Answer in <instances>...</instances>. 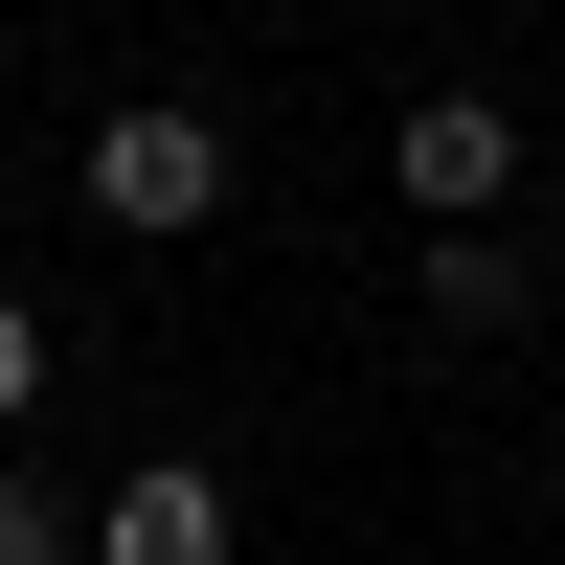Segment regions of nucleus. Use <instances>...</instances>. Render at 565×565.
<instances>
[{"label": "nucleus", "instance_id": "1", "mask_svg": "<svg viewBox=\"0 0 565 565\" xmlns=\"http://www.w3.org/2000/svg\"><path fill=\"white\" fill-rule=\"evenodd\" d=\"M68 204L114 226V249H181V226H226V114H204V90H136V114L68 159Z\"/></svg>", "mask_w": 565, "mask_h": 565}, {"label": "nucleus", "instance_id": "7", "mask_svg": "<svg viewBox=\"0 0 565 565\" xmlns=\"http://www.w3.org/2000/svg\"><path fill=\"white\" fill-rule=\"evenodd\" d=\"M0 90H23V23H0Z\"/></svg>", "mask_w": 565, "mask_h": 565}, {"label": "nucleus", "instance_id": "2", "mask_svg": "<svg viewBox=\"0 0 565 565\" xmlns=\"http://www.w3.org/2000/svg\"><path fill=\"white\" fill-rule=\"evenodd\" d=\"M385 181H407V226H498L521 204V114H498V90H430V114L385 136Z\"/></svg>", "mask_w": 565, "mask_h": 565}, {"label": "nucleus", "instance_id": "5", "mask_svg": "<svg viewBox=\"0 0 565 565\" xmlns=\"http://www.w3.org/2000/svg\"><path fill=\"white\" fill-rule=\"evenodd\" d=\"M0 565H90V498L45 476V452H0Z\"/></svg>", "mask_w": 565, "mask_h": 565}, {"label": "nucleus", "instance_id": "4", "mask_svg": "<svg viewBox=\"0 0 565 565\" xmlns=\"http://www.w3.org/2000/svg\"><path fill=\"white\" fill-rule=\"evenodd\" d=\"M407 317H430V340H521V317H543L521 226H430V249H407Z\"/></svg>", "mask_w": 565, "mask_h": 565}, {"label": "nucleus", "instance_id": "6", "mask_svg": "<svg viewBox=\"0 0 565 565\" xmlns=\"http://www.w3.org/2000/svg\"><path fill=\"white\" fill-rule=\"evenodd\" d=\"M23 407H45V317L0 295V452H23Z\"/></svg>", "mask_w": 565, "mask_h": 565}, {"label": "nucleus", "instance_id": "3", "mask_svg": "<svg viewBox=\"0 0 565 565\" xmlns=\"http://www.w3.org/2000/svg\"><path fill=\"white\" fill-rule=\"evenodd\" d=\"M90 565H249V521H226L204 452H136V476L90 498Z\"/></svg>", "mask_w": 565, "mask_h": 565}]
</instances>
